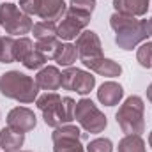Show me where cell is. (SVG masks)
<instances>
[{
    "label": "cell",
    "instance_id": "6da1fadb",
    "mask_svg": "<svg viewBox=\"0 0 152 152\" xmlns=\"http://www.w3.org/2000/svg\"><path fill=\"white\" fill-rule=\"evenodd\" d=\"M110 27L115 32V42L118 48L129 51L136 48L140 42L149 37L145 30V20H138L136 16L113 12L110 18Z\"/></svg>",
    "mask_w": 152,
    "mask_h": 152
},
{
    "label": "cell",
    "instance_id": "7a4b0ae2",
    "mask_svg": "<svg viewBox=\"0 0 152 152\" xmlns=\"http://www.w3.org/2000/svg\"><path fill=\"white\" fill-rule=\"evenodd\" d=\"M36 104L42 112L44 124L50 127H58L75 120L76 103L71 97H60L57 92H46L36 99Z\"/></svg>",
    "mask_w": 152,
    "mask_h": 152
},
{
    "label": "cell",
    "instance_id": "3957f363",
    "mask_svg": "<svg viewBox=\"0 0 152 152\" xmlns=\"http://www.w3.org/2000/svg\"><path fill=\"white\" fill-rule=\"evenodd\" d=\"M0 94L18 103H34L37 99L39 87L34 78L20 71H9L0 76Z\"/></svg>",
    "mask_w": 152,
    "mask_h": 152
},
{
    "label": "cell",
    "instance_id": "277c9868",
    "mask_svg": "<svg viewBox=\"0 0 152 152\" xmlns=\"http://www.w3.org/2000/svg\"><path fill=\"white\" fill-rule=\"evenodd\" d=\"M145 104L140 96H129L115 115L117 124L126 134H142L145 131Z\"/></svg>",
    "mask_w": 152,
    "mask_h": 152
},
{
    "label": "cell",
    "instance_id": "5b68a950",
    "mask_svg": "<svg viewBox=\"0 0 152 152\" xmlns=\"http://www.w3.org/2000/svg\"><path fill=\"white\" fill-rule=\"evenodd\" d=\"M0 27L5 30L9 36H23L28 34L34 27L32 20L28 14H25L18 5L11 2L0 4Z\"/></svg>",
    "mask_w": 152,
    "mask_h": 152
},
{
    "label": "cell",
    "instance_id": "8992f818",
    "mask_svg": "<svg viewBox=\"0 0 152 152\" xmlns=\"http://www.w3.org/2000/svg\"><path fill=\"white\" fill-rule=\"evenodd\" d=\"M75 118L78 120V124L87 131V133H92V134H99L104 131L108 120H106V115L103 113L90 99L83 97L76 103L75 108Z\"/></svg>",
    "mask_w": 152,
    "mask_h": 152
},
{
    "label": "cell",
    "instance_id": "52a82bcc",
    "mask_svg": "<svg viewBox=\"0 0 152 152\" xmlns=\"http://www.w3.org/2000/svg\"><path fill=\"white\" fill-rule=\"evenodd\" d=\"M81 138L83 134L76 126H71V124L58 126L51 133L53 152H85L81 145Z\"/></svg>",
    "mask_w": 152,
    "mask_h": 152
},
{
    "label": "cell",
    "instance_id": "ba28073f",
    "mask_svg": "<svg viewBox=\"0 0 152 152\" xmlns=\"http://www.w3.org/2000/svg\"><path fill=\"white\" fill-rule=\"evenodd\" d=\"M90 18L92 14H85V12H80L69 7L64 14V20L57 25V37L64 39V41L76 39L83 32V28L90 23Z\"/></svg>",
    "mask_w": 152,
    "mask_h": 152
},
{
    "label": "cell",
    "instance_id": "9c48e42d",
    "mask_svg": "<svg viewBox=\"0 0 152 152\" xmlns=\"http://www.w3.org/2000/svg\"><path fill=\"white\" fill-rule=\"evenodd\" d=\"M96 87V76L90 73L78 69V67H67L62 73V88L76 92L80 96H87Z\"/></svg>",
    "mask_w": 152,
    "mask_h": 152
},
{
    "label": "cell",
    "instance_id": "30bf717a",
    "mask_svg": "<svg viewBox=\"0 0 152 152\" xmlns=\"http://www.w3.org/2000/svg\"><path fill=\"white\" fill-rule=\"evenodd\" d=\"M76 50H78V58L81 62H88L94 58H101L103 57V46H101V39L97 37L96 32L92 30H83L78 37H76Z\"/></svg>",
    "mask_w": 152,
    "mask_h": 152
},
{
    "label": "cell",
    "instance_id": "8fae6325",
    "mask_svg": "<svg viewBox=\"0 0 152 152\" xmlns=\"http://www.w3.org/2000/svg\"><path fill=\"white\" fill-rule=\"evenodd\" d=\"M37 124V118H36V113L25 106H16L12 108L9 115H7V127H11L12 131L16 133H28L36 127Z\"/></svg>",
    "mask_w": 152,
    "mask_h": 152
},
{
    "label": "cell",
    "instance_id": "7c38bea8",
    "mask_svg": "<svg viewBox=\"0 0 152 152\" xmlns=\"http://www.w3.org/2000/svg\"><path fill=\"white\" fill-rule=\"evenodd\" d=\"M36 83L42 90H51V92L58 90L62 87V73L55 66H46L39 69L37 76H36Z\"/></svg>",
    "mask_w": 152,
    "mask_h": 152
},
{
    "label": "cell",
    "instance_id": "4fadbf2b",
    "mask_svg": "<svg viewBox=\"0 0 152 152\" xmlns=\"http://www.w3.org/2000/svg\"><path fill=\"white\" fill-rule=\"evenodd\" d=\"M83 66L88 67L90 71H94L96 75L106 76V78H115V76H120V73H122V66L118 62H115L112 58H104V57L83 62Z\"/></svg>",
    "mask_w": 152,
    "mask_h": 152
},
{
    "label": "cell",
    "instance_id": "5bb4252c",
    "mask_svg": "<svg viewBox=\"0 0 152 152\" xmlns=\"http://www.w3.org/2000/svg\"><path fill=\"white\" fill-rule=\"evenodd\" d=\"M67 7L64 0H39L37 16L46 21H57L66 14Z\"/></svg>",
    "mask_w": 152,
    "mask_h": 152
},
{
    "label": "cell",
    "instance_id": "9a60e30c",
    "mask_svg": "<svg viewBox=\"0 0 152 152\" xmlns=\"http://www.w3.org/2000/svg\"><path fill=\"white\" fill-rule=\"evenodd\" d=\"M124 97V88L117 81H104L97 90V99L104 106H115Z\"/></svg>",
    "mask_w": 152,
    "mask_h": 152
},
{
    "label": "cell",
    "instance_id": "2e32d148",
    "mask_svg": "<svg viewBox=\"0 0 152 152\" xmlns=\"http://www.w3.org/2000/svg\"><path fill=\"white\" fill-rule=\"evenodd\" d=\"M151 0H113L115 12L129 14V16H143L149 11Z\"/></svg>",
    "mask_w": 152,
    "mask_h": 152
},
{
    "label": "cell",
    "instance_id": "e0dca14e",
    "mask_svg": "<svg viewBox=\"0 0 152 152\" xmlns=\"http://www.w3.org/2000/svg\"><path fill=\"white\" fill-rule=\"evenodd\" d=\"M25 143V134L23 133H16L11 127H4L0 131V147L5 152H14L20 151Z\"/></svg>",
    "mask_w": 152,
    "mask_h": 152
},
{
    "label": "cell",
    "instance_id": "ac0fdd59",
    "mask_svg": "<svg viewBox=\"0 0 152 152\" xmlns=\"http://www.w3.org/2000/svg\"><path fill=\"white\" fill-rule=\"evenodd\" d=\"M78 58V50L71 42H60L53 53V60L62 67H71Z\"/></svg>",
    "mask_w": 152,
    "mask_h": 152
},
{
    "label": "cell",
    "instance_id": "d6986e66",
    "mask_svg": "<svg viewBox=\"0 0 152 152\" xmlns=\"http://www.w3.org/2000/svg\"><path fill=\"white\" fill-rule=\"evenodd\" d=\"M117 152H147V147L140 134H126L118 142Z\"/></svg>",
    "mask_w": 152,
    "mask_h": 152
},
{
    "label": "cell",
    "instance_id": "ffe728a7",
    "mask_svg": "<svg viewBox=\"0 0 152 152\" xmlns=\"http://www.w3.org/2000/svg\"><path fill=\"white\" fill-rule=\"evenodd\" d=\"M32 34L34 37L41 41V39H48V37H57V23L55 21H39L32 27Z\"/></svg>",
    "mask_w": 152,
    "mask_h": 152
},
{
    "label": "cell",
    "instance_id": "44dd1931",
    "mask_svg": "<svg viewBox=\"0 0 152 152\" xmlns=\"http://www.w3.org/2000/svg\"><path fill=\"white\" fill-rule=\"evenodd\" d=\"M34 42L30 41L28 37H20V39H14V46H12V55H14V60L18 62H23L25 57L34 50Z\"/></svg>",
    "mask_w": 152,
    "mask_h": 152
},
{
    "label": "cell",
    "instance_id": "7402d4cb",
    "mask_svg": "<svg viewBox=\"0 0 152 152\" xmlns=\"http://www.w3.org/2000/svg\"><path fill=\"white\" fill-rule=\"evenodd\" d=\"M48 62V57L44 55V53H41L39 50H32L27 57H25V60L21 62L27 69H42L44 67V64Z\"/></svg>",
    "mask_w": 152,
    "mask_h": 152
},
{
    "label": "cell",
    "instance_id": "603a6c76",
    "mask_svg": "<svg viewBox=\"0 0 152 152\" xmlns=\"http://www.w3.org/2000/svg\"><path fill=\"white\" fill-rule=\"evenodd\" d=\"M136 60L142 67L151 69L152 67V42H143L136 51Z\"/></svg>",
    "mask_w": 152,
    "mask_h": 152
},
{
    "label": "cell",
    "instance_id": "cb8c5ba5",
    "mask_svg": "<svg viewBox=\"0 0 152 152\" xmlns=\"http://www.w3.org/2000/svg\"><path fill=\"white\" fill-rule=\"evenodd\" d=\"M58 44H60L58 37L41 39V41H37V42H36V50H39L41 53H44L48 58H53V53H55V50L58 48Z\"/></svg>",
    "mask_w": 152,
    "mask_h": 152
},
{
    "label": "cell",
    "instance_id": "d4e9b609",
    "mask_svg": "<svg viewBox=\"0 0 152 152\" xmlns=\"http://www.w3.org/2000/svg\"><path fill=\"white\" fill-rule=\"evenodd\" d=\"M12 46H14L12 36L2 37V48H0V62H2V64H11V62H14Z\"/></svg>",
    "mask_w": 152,
    "mask_h": 152
},
{
    "label": "cell",
    "instance_id": "484cf974",
    "mask_svg": "<svg viewBox=\"0 0 152 152\" xmlns=\"http://www.w3.org/2000/svg\"><path fill=\"white\" fill-rule=\"evenodd\" d=\"M87 152H113V143L110 138H96L87 145Z\"/></svg>",
    "mask_w": 152,
    "mask_h": 152
},
{
    "label": "cell",
    "instance_id": "4316f807",
    "mask_svg": "<svg viewBox=\"0 0 152 152\" xmlns=\"http://www.w3.org/2000/svg\"><path fill=\"white\" fill-rule=\"evenodd\" d=\"M69 7L80 12H85V14H92L96 9V0H71Z\"/></svg>",
    "mask_w": 152,
    "mask_h": 152
},
{
    "label": "cell",
    "instance_id": "83f0119b",
    "mask_svg": "<svg viewBox=\"0 0 152 152\" xmlns=\"http://www.w3.org/2000/svg\"><path fill=\"white\" fill-rule=\"evenodd\" d=\"M37 7H39V0H20V9L25 14H37Z\"/></svg>",
    "mask_w": 152,
    "mask_h": 152
},
{
    "label": "cell",
    "instance_id": "f1b7e54d",
    "mask_svg": "<svg viewBox=\"0 0 152 152\" xmlns=\"http://www.w3.org/2000/svg\"><path fill=\"white\" fill-rule=\"evenodd\" d=\"M145 30H147V34L152 37V18L145 20Z\"/></svg>",
    "mask_w": 152,
    "mask_h": 152
},
{
    "label": "cell",
    "instance_id": "f546056e",
    "mask_svg": "<svg viewBox=\"0 0 152 152\" xmlns=\"http://www.w3.org/2000/svg\"><path fill=\"white\" fill-rule=\"evenodd\" d=\"M147 99H149V101L152 103V83L149 85V87H147Z\"/></svg>",
    "mask_w": 152,
    "mask_h": 152
},
{
    "label": "cell",
    "instance_id": "4dcf8cb0",
    "mask_svg": "<svg viewBox=\"0 0 152 152\" xmlns=\"http://www.w3.org/2000/svg\"><path fill=\"white\" fill-rule=\"evenodd\" d=\"M149 145H151V147H152V131H151V133H149Z\"/></svg>",
    "mask_w": 152,
    "mask_h": 152
},
{
    "label": "cell",
    "instance_id": "1f68e13d",
    "mask_svg": "<svg viewBox=\"0 0 152 152\" xmlns=\"http://www.w3.org/2000/svg\"><path fill=\"white\" fill-rule=\"evenodd\" d=\"M14 152H30V151H21V149H20V151H14Z\"/></svg>",
    "mask_w": 152,
    "mask_h": 152
},
{
    "label": "cell",
    "instance_id": "d6a6232c",
    "mask_svg": "<svg viewBox=\"0 0 152 152\" xmlns=\"http://www.w3.org/2000/svg\"><path fill=\"white\" fill-rule=\"evenodd\" d=\"M0 48H2V36H0Z\"/></svg>",
    "mask_w": 152,
    "mask_h": 152
}]
</instances>
